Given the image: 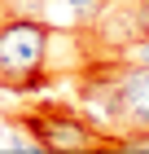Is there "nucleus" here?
<instances>
[{"label": "nucleus", "instance_id": "2", "mask_svg": "<svg viewBox=\"0 0 149 154\" xmlns=\"http://www.w3.org/2000/svg\"><path fill=\"white\" fill-rule=\"evenodd\" d=\"M53 26L44 18H0V88L9 93L26 71L48 66Z\"/></svg>", "mask_w": 149, "mask_h": 154}, {"label": "nucleus", "instance_id": "4", "mask_svg": "<svg viewBox=\"0 0 149 154\" xmlns=\"http://www.w3.org/2000/svg\"><path fill=\"white\" fill-rule=\"evenodd\" d=\"M127 62L132 66H149V35H140V40L127 44Z\"/></svg>", "mask_w": 149, "mask_h": 154}, {"label": "nucleus", "instance_id": "3", "mask_svg": "<svg viewBox=\"0 0 149 154\" xmlns=\"http://www.w3.org/2000/svg\"><path fill=\"white\" fill-rule=\"evenodd\" d=\"M110 0H44V22L61 35L70 31H92V22L101 18Z\"/></svg>", "mask_w": 149, "mask_h": 154}, {"label": "nucleus", "instance_id": "6", "mask_svg": "<svg viewBox=\"0 0 149 154\" xmlns=\"http://www.w3.org/2000/svg\"><path fill=\"white\" fill-rule=\"evenodd\" d=\"M145 128H149V119H145Z\"/></svg>", "mask_w": 149, "mask_h": 154}, {"label": "nucleus", "instance_id": "1", "mask_svg": "<svg viewBox=\"0 0 149 154\" xmlns=\"http://www.w3.org/2000/svg\"><path fill=\"white\" fill-rule=\"evenodd\" d=\"M18 123L35 137L40 154H105V150H110L105 128L92 123V119L83 115V110H75V106L44 101V106L22 110Z\"/></svg>", "mask_w": 149, "mask_h": 154}, {"label": "nucleus", "instance_id": "5", "mask_svg": "<svg viewBox=\"0 0 149 154\" xmlns=\"http://www.w3.org/2000/svg\"><path fill=\"white\" fill-rule=\"evenodd\" d=\"M132 13H136V31L149 35V0H132Z\"/></svg>", "mask_w": 149, "mask_h": 154}]
</instances>
